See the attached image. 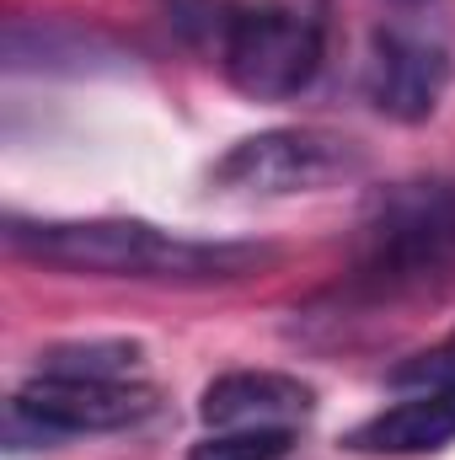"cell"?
<instances>
[{
    "label": "cell",
    "instance_id": "cell-8",
    "mask_svg": "<svg viewBox=\"0 0 455 460\" xmlns=\"http://www.w3.org/2000/svg\"><path fill=\"white\" fill-rule=\"evenodd\" d=\"M455 439V391H413L386 412L364 418L343 445L353 456H429Z\"/></svg>",
    "mask_w": 455,
    "mask_h": 460
},
{
    "label": "cell",
    "instance_id": "cell-11",
    "mask_svg": "<svg viewBox=\"0 0 455 460\" xmlns=\"http://www.w3.org/2000/svg\"><path fill=\"white\" fill-rule=\"evenodd\" d=\"M391 385H402V391H455V338L413 353L407 364H397Z\"/></svg>",
    "mask_w": 455,
    "mask_h": 460
},
{
    "label": "cell",
    "instance_id": "cell-10",
    "mask_svg": "<svg viewBox=\"0 0 455 460\" xmlns=\"http://www.w3.org/2000/svg\"><path fill=\"white\" fill-rule=\"evenodd\" d=\"M290 445L295 429H215L188 450V460H284Z\"/></svg>",
    "mask_w": 455,
    "mask_h": 460
},
{
    "label": "cell",
    "instance_id": "cell-9",
    "mask_svg": "<svg viewBox=\"0 0 455 460\" xmlns=\"http://www.w3.org/2000/svg\"><path fill=\"white\" fill-rule=\"evenodd\" d=\"M145 348L129 338H86V343H54L38 358V375L54 380H139Z\"/></svg>",
    "mask_w": 455,
    "mask_h": 460
},
{
    "label": "cell",
    "instance_id": "cell-2",
    "mask_svg": "<svg viewBox=\"0 0 455 460\" xmlns=\"http://www.w3.org/2000/svg\"><path fill=\"white\" fill-rule=\"evenodd\" d=\"M455 279V177H407L370 199L353 235V289L375 300Z\"/></svg>",
    "mask_w": 455,
    "mask_h": 460
},
{
    "label": "cell",
    "instance_id": "cell-5",
    "mask_svg": "<svg viewBox=\"0 0 455 460\" xmlns=\"http://www.w3.org/2000/svg\"><path fill=\"white\" fill-rule=\"evenodd\" d=\"M451 49L440 32L407 27V22H386L370 32V54H364V97L375 113L391 123H424L434 118L445 86H451Z\"/></svg>",
    "mask_w": 455,
    "mask_h": 460
},
{
    "label": "cell",
    "instance_id": "cell-3",
    "mask_svg": "<svg viewBox=\"0 0 455 460\" xmlns=\"http://www.w3.org/2000/svg\"><path fill=\"white\" fill-rule=\"evenodd\" d=\"M322 16L290 5V0H252L230 5L220 65L230 86L252 102H290L300 97L322 70Z\"/></svg>",
    "mask_w": 455,
    "mask_h": 460
},
{
    "label": "cell",
    "instance_id": "cell-4",
    "mask_svg": "<svg viewBox=\"0 0 455 460\" xmlns=\"http://www.w3.org/2000/svg\"><path fill=\"white\" fill-rule=\"evenodd\" d=\"M364 172V150L317 123H290V128H263L236 139L215 161V188L230 193H257V199H290V193H322L343 188Z\"/></svg>",
    "mask_w": 455,
    "mask_h": 460
},
{
    "label": "cell",
    "instance_id": "cell-6",
    "mask_svg": "<svg viewBox=\"0 0 455 460\" xmlns=\"http://www.w3.org/2000/svg\"><path fill=\"white\" fill-rule=\"evenodd\" d=\"M145 412H150V391L139 380H54V375H38L11 402V418L43 439L129 429Z\"/></svg>",
    "mask_w": 455,
    "mask_h": 460
},
{
    "label": "cell",
    "instance_id": "cell-1",
    "mask_svg": "<svg viewBox=\"0 0 455 460\" xmlns=\"http://www.w3.org/2000/svg\"><path fill=\"white\" fill-rule=\"evenodd\" d=\"M5 246L27 262L92 273V279H150V284H230L279 262L257 241H193L150 220H11Z\"/></svg>",
    "mask_w": 455,
    "mask_h": 460
},
{
    "label": "cell",
    "instance_id": "cell-7",
    "mask_svg": "<svg viewBox=\"0 0 455 460\" xmlns=\"http://www.w3.org/2000/svg\"><path fill=\"white\" fill-rule=\"evenodd\" d=\"M317 407V391L279 369H230L204 385L199 418L210 429H295Z\"/></svg>",
    "mask_w": 455,
    "mask_h": 460
}]
</instances>
